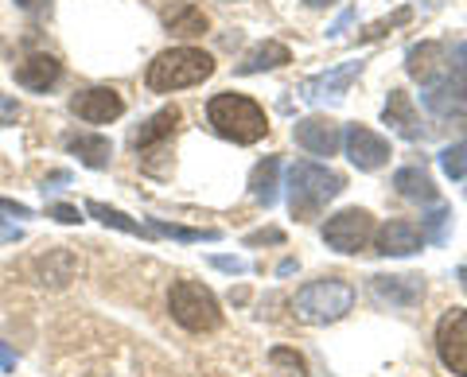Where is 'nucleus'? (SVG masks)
I'll use <instances>...</instances> for the list:
<instances>
[{"instance_id": "nucleus-36", "label": "nucleus", "mask_w": 467, "mask_h": 377, "mask_svg": "<svg viewBox=\"0 0 467 377\" xmlns=\"http://www.w3.org/2000/svg\"><path fill=\"white\" fill-rule=\"evenodd\" d=\"M456 277H460V284H463V292H467V265H463V269L456 272Z\"/></svg>"}, {"instance_id": "nucleus-18", "label": "nucleus", "mask_w": 467, "mask_h": 377, "mask_svg": "<svg viewBox=\"0 0 467 377\" xmlns=\"http://www.w3.org/2000/svg\"><path fill=\"white\" fill-rule=\"evenodd\" d=\"M63 144H67L70 156H78L82 168L101 171V168H109V159H113V144H109V137H101V133H67Z\"/></svg>"}, {"instance_id": "nucleus-24", "label": "nucleus", "mask_w": 467, "mask_h": 377, "mask_svg": "<svg viewBox=\"0 0 467 377\" xmlns=\"http://www.w3.org/2000/svg\"><path fill=\"white\" fill-rule=\"evenodd\" d=\"M8 219H32V207H24L16 199H0V241H20L24 229Z\"/></svg>"}, {"instance_id": "nucleus-25", "label": "nucleus", "mask_w": 467, "mask_h": 377, "mask_svg": "<svg viewBox=\"0 0 467 377\" xmlns=\"http://www.w3.org/2000/svg\"><path fill=\"white\" fill-rule=\"evenodd\" d=\"M269 366L281 377H308V362H304V354L292 351V346H273V351H269Z\"/></svg>"}, {"instance_id": "nucleus-16", "label": "nucleus", "mask_w": 467, "mask_h": 377, "mask_svg": "<svg viewBox=\"0 0 467 377\" xmlns=\"http://www.w3.org/2000/svg\"><path fill=\"white\" fill-rule=\"evenodd\" d=\"M382 121L401 140H420V137H425V128H420V113H417L413 97H409L405 90H389V101H386V109H382Z\"/></svg>"}, {"instance_id": "nucleus-14", "label": "nucleus", "mask_w": 467, "mask_h": 377, "mask_svg": "<svg viewBox=\"0 0 467 377\" xmlns=\"http://www.w3.org/2000/svg\"><path fill=\"white\" fill-rule=\"evenodd\" d=\"M292 137H296L300 148L312 152V156H335V152H339V144H343L339 125L327 121V117H304V121H296Z\"/></svg>"}, {"instance_id": "nucleus-10", "label": "nucleus", "mask_w": 467, "mask_h": 377, "mask_svg": "<svg viewBox=\"0 0 467 377\" xmlns=\"http://www.w3.org/2000/svg\"><path fill=\"white\" fill-rule=\"evenodd\" d=\"M70 113L86 125H109L125 113V101L117 90H109V86H90V90L70 97Z\"/></svg>"}, {"instance_id": "nucleus-8", "label": "nucleus", "mask_w": 467, "mask_h": 377, "mask_svg": "<svg viewBox=\"0 0 467 377\" xmlns=\"http://www.w3.org/2000/svg\"><path fill=\"white\" fill-rule=\"evenodd\" d=\"M436 354L451 370L467 377V311L463 308H451L444 311V319L436 323Z\"/></svg>"}, {"instance_id": "nucleus-23", "label": "nucleus", "mask_w": 467, "mask_h": 377, "mask_svg": "<svg viewBox=\"0 0 467 377\" xmlns=\"http://www.w3.org/2000/svg\"><path fill=\"white\" fill-rule=\"evenodd\" d=\"M86 214H94V219H98L101 226H109V229H121V234H133V238H149V234H152L149 226L133 222V219H129V214H121V210L106 207V202H86Z\"/></svg>"}, {"instance_id": "nucleus-5", "label": "nucleus", "mask_w": 467, "mask_h": 377, "mask_svg": "<svg viewBox=\"0 0 467 377\" xmlns=\"http://www.w3.org/2000/svg\"><path fill=\"white\" fill-rule=\"evenodd\" d=\"M168 311L183 331H195V335L223 323V308H218L214 292L199 280H175L168 292Z\"/></svg>"}, {"instance_id": "nucleus-2", "label": "nucleus", "mask_w": 467, "mask_h": 377, "mask_svg": "<svg viewBox=\"0 0 467 377\" xmlns=\"http://www.w3.org/2000/svg\"><path fill=\"white\" fill-rule=\"evenodd\" d=\"M207 121L223 140L234 144H257L269 133V117L254 97L245 94H214L207 101Z\"/></svg>"}, {"instance_id": "nucleus-33", "label": "nucleus", "mask_w": 467, "mask_h": 377, "mask_svg": "<svg viewBox=\"0 0 467 377\" xmlns=\"http://www.w3.org/2000/svg\"><path fill=\"white\" fill-rule=\"evenodd\" d=\"M211 265L223 269V272H234V277H242L245 272V260H238V257H211Z\"/></svg>"}, {"instance_id": "nucleus-34", "label": "nucleus", "mask_w": 467, "mask_h": 377, "mask_svg": "<svg viewBox=\"0 0 467 377\" xmlns=\"http://www.w3.org/2000/svg\"><path fill=\"white\" fill-rule=\"evenodd\" d=\"M16 8L27 16H43V12H51V0H16Z\"/></svg>"}, {"instance_id": "nucleus-6", "label": "nucleus", "mask_w": 467, "mask_h": 377, "mask_svg": "<svg viewBox=\"0 0 467 377\" xmlns=\"http://www.w3.org/2000/svg\"><path fill=\"white\" fill-rule=\"evenodd\" d=\"M374 214L362 207H347L324 222V241L335 253H362L374 241Z\"/></svg>"}, {"instance_id": "nucleus-28", "label": "nucleus", "mask_w": 467, "mask_h": 377, "mask_svg": "<svg viewBox=\"0 0 467 377\" xmlns=\"http://www.w3.org/2000/svg\"><path fill=\"white\" fill-rule=\"evenodd\" d=\"M441 168H444V176L448 179H467V140H460V144H451V148H444L441 152Z\"/></svg>"}, {"instance_id": "nucleus-13", "label": "nucleus", "mask_w": 467, "mask_h": 377, "mask_svg": "<svg viewBox=\"0 0 467 377\" xmlns=\"http://www.w3.org/2000/svg\"><path fill=\"white\" fill-rule=\"evenodd\" d=\"M405 70H409V78H417L420 86L444 78V70H448V47H444V43H436V39L413 43V47L405 51Z\"/></svg>"}, {"instance_id": "nucleus-32", "label": "nucleus", "mask_w": 467, "mask_h": 377, "mask_svg": "<svg viewBox=\"0 0 467 377\" xmlns=\"http://www.w3.org/2000/svg\"><path fill=\"white\" fill-rule=\"evenodd\" d=\"M285 245V234H281V229H257V234H250V238H245V245Z\"/></svg>"}, {"instance_id": "nucleus-7", "label": "nucleus", "mask_w": 467, "mask_h": 377, "mask_svg": "<svg viewBox=\"0 0 467 377\" xmlns=\"http://www.w3.org/2000/svg\"><path fill=\"white\" fill-rule=\"evenodd\" d=\"M180 121H183V113L168 106V109H160L156 117H149L140 125V133H137V156H140V164L156 176V156H168L171 148V137L180 133Z\"/></svg>"}, {"instance_id": "nucleus-19", "label": "nucleus", "mask_w": 467, "mask_h": 377, "mask_svg": "<svg viewBox=\"0 0 467 377\" xmlns=\"http://www.w3.org/2000/svg\"><path fill=\"white\" fill-rule=\"evenodd\" d=\"M164 27L171 36H180V39H195L207 32V16H202V8H195L192 0H171V5L164 8Z\"/></svg>"}, {"instance_id": "nucleus-26", "label": "nucleus", "mask_w": 467, "mask_h": 377, "mask_svg": "<svg viewBox=\"0 0 467 377\" xmlns=\"http://www.w3.org/2000/svg\"><path fill=\"white\" fill-rule=\"evenodd\" d=\"M149 229L156 238H171V241H218V229H187V226H168V222H152Z\"/></svg>"}, {"instance_id": "nucleus-27", "label": "nucleus", "mask_w": 467, "mask_h": 377, "mask_svg": "<svg viewBox=\"0 0 467 377\" xmlns=\"http://www.w3.org/2000/svg\"><path fill=\"white\" fill-rule=\"evenodd\" d=\"M409 20H413V8H398V12H393V16H382V20L367 24V27H362V32H358V39H362V43L382 39V36H389V32H393V27H401V24H409Z\"/></svg>"}, {"instance_id": "nucleus-29", "label": "nucleus", "mask_w": 467, "mask_h": 377, "mask_svg": "<svg viewBox=\"0 0 467 377\" xmlns=\"http://www.w3.org/2000/svg\"><path fill=\"white\" fill-rule=\"evenodd\" d=\"M448 222H451V210L448 207H436L429 219H425V241H436V245H444L448 241Z\"/></svg>"}, {"instance_id": "nucleus-1", "label": "nucleus", "mask_w": 467, "mask_h": 377, "mask_svg": "<svg viewBox=\"0 0 467 377\" xmlns=\"http://www.w3.org/2000/svg\"><path fill=\"white\" fill-rule=\"evenodd\" d=\"M347 179L339 171H331L324 164H312V159H300V164L288 168V210L296 222H312L324 214V207L331 199L343 195Z\"/></svg>"}, {"instance_id": "nucleus-35", "label": "nucleus", "mask_w": 467, "mask_h": 377, "mask_svg": "<svg viewBox=\"0 0 467 377\" xmlns=\"http://www.w3.org/2000/svg\"><path fill=\"white\" fill-rule=\"evenodd\" d=\"M0 370H8V373H12V370H16V354H12V351H8V346H5V342H0Z\"/></svg>"}, {"instance_id": "nucleus-37", "label": "nucleus", "mask_w": 467, "mask_h": 377, "mask_svg": "<svg viewBox=\"0 0 467 377\" xmlns=\"http://www.w3.org/2000/svg\"><path fill=\"white\" fill-rule=\"evenodd\" d=\"M304 5H312V8H324V5H331V0H304Z\"/></svg>"}, {"instance_id": "nucleus-17", "label": "nucleus", "mask_w": 467, "mask_h": 377, "mask_svg": "<svg viewBox=\"0 0 467 377\" xmlns=\"http://www.w3.org/2000/svg\"><path fill=\"white\" fill-rule=\"evenodd\" d=\"M370 292L378 303H389V308H413L425 296V280L420 277H374Z\"/></svg>"}, {"instance_id": "nucleus-20", "label": "nucleus", "mask_w": 467, "mask_h": 377, "mask_svg": "<svg viewBox=\"0 0 467 377\" xmlns=\"http://www.w3.org/2000/svg\"><path fill=\"white\" fill-rule=\"evenodd\" d=\"M288 63H292V51L285 43L265 39V43H257L254 51H245V59L238 63V75H261V70H276V66H288Z\"/></svg>"}, {"instance_id": "nucleus-9", "label": "nucleus", "mask_w": 467, "mask_h": 377, "mask_svg": "<svg viewBox=\"0 0 467 377\" xmlns=\"http://www.w3.org/2000/svg\"><path fill=\"white\" fill-rule=\"evenodd\" d=\"M343 148H347V159L358 171H378V168L389 164V144H386V137H378L374 128H367V125H347Z\"/></svg>"}, {"instance_id": "nucleus-11", "label": "nucleus", "mask_w": 467, "mask_h": 377, "mask_svg": "<svg viewBox=\"0 0 467 377\" xmlns=\"http://www.w3.org/2000/svg\"><path fill=\"white\" fill-rule=\"evenodd\" d=\"M374 245L382 257H413V253H420V245H425V229L409 219H393L374 234Z\"/></svg>"}, {"instance_id": "nucleus-30", "label": "nucleus", "mask_w": 467, "mask_h": 377, "mask_svg": "<svg viewBox=\"0 0 467 377\" xmlns=\"http://www.w3.org/2000/svg\"><path fill=\"white\" fill-rule=\"evenodd\" d=\"M20 101L16 97H8V94H0V128H8V125H16L20 121Z\"/></svg>"}, {"instance_id": "nucleus-22", "label": "nucleus", "mask_w": 467, "mask_h": 377, "mask_svg": "<svg viewBox=\"0 0 467 377\" xmlns=\"http://www.w3.org/2000/svg\"><path fill=\"white\" fill-rule=\"evenodd\" d=\"M393 187H398L401 199H413V202H436V183L432 176L420 164H409L393 176Z\"/></svg>"}, {"instance_id": "nucleus-31", "label": "nucleus", "mask_w": 467, "mask_h": 377, "mask_svg": "<svg viewBox=\"0 0 467 377\" xmlns=\"http://www.w3.org/2000/svg\"><path fill=\"white\" fill-rule=\"evenodd\" d=\"M47 219L63 222V226H78V222H82V214H78L75 207H67V202H55V207H47Z\"/></svg>"}, {"instance_id": "nucleus-12", "label": "nucleus", "mask_w": 467, "mask_h": 377, "mask_svg": "<svg viewBox=\"0 0 467 377\" xmlns=\"http://www.w3.org/2000/svg\"><path fill=\"white\" fill-rule=\"evenodd\" d=\"M362 75V59L355 63H339L335 70H324V75H316L300 86V97L304 101H335V97H343L350 90V82H355Z\"/></svg>"}, {"instance_id": "nucleus-21", "label": "nucleus", "mask_w": 467, "mask_h": 377, "mask_svg": "<svg viewBox=\"0 0 467 377\" xmlns=\"http://www.w3.org/2000/svg\"><path fill=\"white\" fill-rule=\"evenodd\" d=\"M250 195L261 202V207H273L276 195H281V159L276 156H265L261 164L250 171Z\"/></svg>"}, {"instance_id": "nucleus-3", "label": "nucleus", "mask_w": 467, "mask_h": 377, "mask_svg": "<svg viewBox=\"0 0 467 377\" xmlns=\"http://www.w3.org/2000/svg\"><path fill=\"white\" fill-rule=\"evenodd\" d=\"M214 75V59L199 47H171L160 51L149 63V90L156 94H171V90H187V86H199Z\"/></svg>"}, {"instance_id": "nucleus-15", "label": "nucleus", "mask_w": 467, "mask_h": 377, "mask_svg": "<svg viewBox=\"0 0 467 377\" xmlns=\"http://www.w3.org/2000/svg\"><path fill=\"white\" fill-rule=\"evenodd\" d=\"M58 78H63V63L47 51L27 55V59L16 66V82L24 86V90H36V94H47Z\"/></svg>"}, {"instance_id": "nucleus-4", "label": "nucleus", "mask_w": 467, "mask_h": 377, "mask_svg": "<svg viewBox=\"0 0 467 377\" xmlns=\"http://www.w3.org/2000/svg\"><path fill=\"white\" fill-rule=\"evenodd\" d=\"M350 308H355V284L343 280V277H324V280H312L304 284L296 300H292V311H296L300 323H335L343 319Z\"/></svg>"}]
</instances>
